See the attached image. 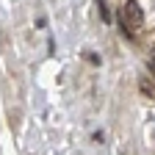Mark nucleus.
<instances>
[{"mask_svg":"<svg viewBox=\"0 0 155 155\" xmlns=\"http://www.w3.org/2000/svg\"><path fill=\"white\" fill-rule=\"evenodd\" d=\"M119 19H122V33L133 36L136 31H139L141 22H144V11L139 6V0H125V6L119 11Z\"/></svg>","mask_w":155,"mask_h":155,"instance_id":"obj_1","label":"nucleus"},{"mask_svg":"<svg viewBox=\"0 0 155 155\" xmlns=\"http://www.w3.org/2000/svg\"><path fill=\"white\" fill-rule=\"evenodd\" d=\"M100 14H103V19H105V22H108V19H111V14H108V8H105V3H100Z\"/></svg>","mask_w":155,"mask_h":155,"instance_id":"obj_2","label":"nucleus"},{"mask_svg":"<svg viewBox=\"0 0 155 155\" xmlns=\"http://www.w3.org/2000/svg\"><path fill=\"white\" fill-rule=\"evenodd\" d=\"M150 67H152V72H155V45H152V53H150Z\"/></svg>","mask_w":155,"mask_h":155,"instance_id":"obj_3","label":"nucleus"}]
</instances>
